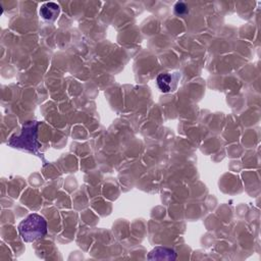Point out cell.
I'll use <instances>...</instances> for the list:
<instances>
[{"label": "cell", "instance_id": "cell-1", "mask_svg": "<svg viewBox=\"0 0 261 261\" xmlns=\"http://www.w3.org/2000/svg\"><path fill=\"white\" fill-rule=\"evenodd\" d=\"M18 233L22 241L35 242L47 234V223L43 217L33 213L18 225Z\"/></svg>", "mask_w": 261, "mask_h": 261}, {"label": "cell", "instance_id": "cell-2", "mask_svg": "<svg viewBox=\"0 0 261 261\" xmlns=\"http://www.w3.org/2000/svg\"><path fill=\"white\" fill-rule=\"evenodd\" d=\"M39 124L37 122H30L23 126L22 133L19 137L11 138L9 145L14 148L27 149L36 152L39 148V143L37 142V130Z\"/></svg>", "mask_w": 261, "mask_h": 261}, {"label": "cell", "instance_id": "cell-3", "mask_svg": "<svg viewBox=\"0 0 261 261\" xmlns=\"http://www.w3.org/2000/svg\"><path fill=\"white\" fill-rule=\"evenodd\" d=\"M177 79H178V75L174 76V75H170V74H160L157 77V85L158 88L164 92V93H168L173 91L176 88L177 85Z\"/></svg>", "mask_w": 261, "mask_h": 261}, {"label": "cell", "instance_id": "cell-4", "mask_svg": "<svg viewBox=\"0 0 261 261\" xmlns=\"http://www.w3.org/2000/svg\"><path fill=\"white\" fill-rule=\"evenodd\" d=\"M60 11V7L57 3L54 2H47L43 4L40 8V15L45 20L53 21L57 18Z\"/></svg>", "mask_w": 261, "mask_h": 261}, {"label": "cell", "instance_id": "cell-5", "mask_svg": "<svg viewBox=\"0 0 261 261\" xmlns=\"http://www.w3.org/2000/svg\"><path fill=\"white\" fill-rule=\"evenodd\" d=\"M175 9H176V12H177L178 14H184V13H186V12L188 11L186 4L183 3V2H178V3L176 4Z\"/></svg>", "mask_w": 261, "mask_h": 261}]
</instances>
